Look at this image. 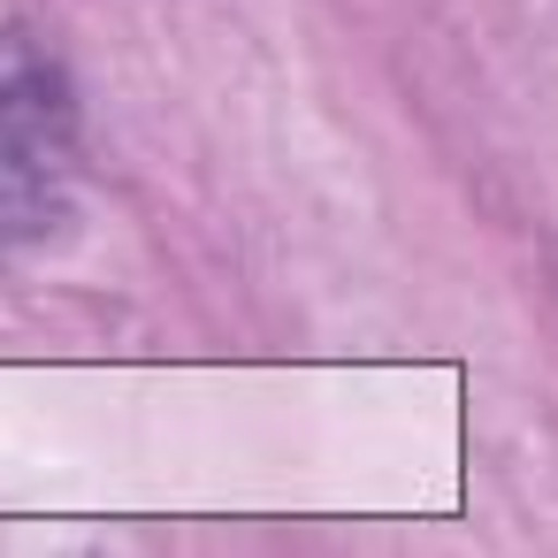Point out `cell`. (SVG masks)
Returning <instances> with one entry per match:
<instances>
[{
  "label": "cell",
  "mask_w": 558,
  "mask_h": 558,
  "mask_svg": "<svg viewBox=\"0 0 558 558\" xmlns=\"http://www.w3.org/2000/svg\"><path fill=\"white\" fill-rule=\"evenodd\" d=\"M77 93L70 70L24 32H0V268L47 253L77 215Z\"/></svg>",
  "instance_id": "obj_1"
}]
</instances>
